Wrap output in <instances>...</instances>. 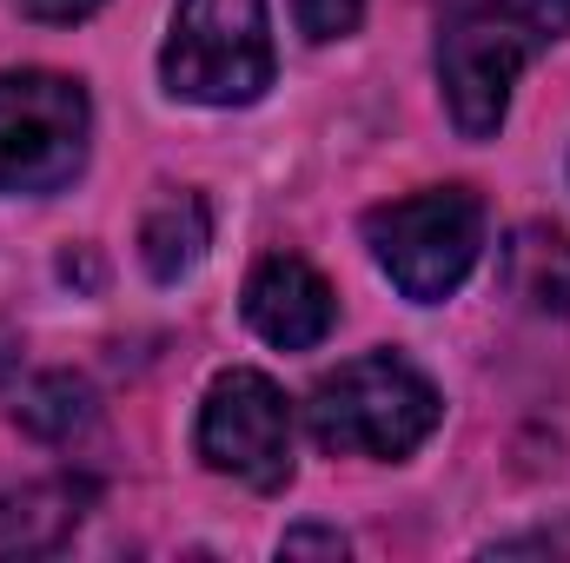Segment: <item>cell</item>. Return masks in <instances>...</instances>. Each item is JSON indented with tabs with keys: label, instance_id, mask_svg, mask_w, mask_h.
Returning a JSON list of instances; mask_svg holds the SVG:
<instances>
[{
	"label": "cell",
	"instance_id": "6da1fadb",
	"mask_svg": "<svg viewBox=\"0 0 570 563\" xmlns=\"http://www.w3.org/2000/svg\"><path fill=\"white\" fill-rule=\"evenodd\" d=\"M570 33V0H444L438 87L464 140H498L531 53Z\"/></svg>",
	"mask_w": 570,
	"mask_h": 563
},
{
	"label": "cell",
	"instance_id": "7a4b0ae2",
	"mask_svg": "<svg viewBox=\"0 0 570 563\" xmlns=\"http://www.w3.org/2000/svg\"><path fill=\"white\" fill-rule=\"evenodd\" d=\"M444 418L438 392L419 365H405L399 352H372V358H352L338 365L332 378H318L305 424L318 437V451L332 457H412Z\"/></svg>",
	"mask_w": 570,
	"mask_h": 563
},
{
	"label": "cell",
	"instance_id": "3957f363",
	"mask_svg": "<svg viewBox=\"0 0 570 563\" xmlns=\"http://www.w3.org/2000/svg\"><path fill=\"white\" fill-rule=\"evenodd\" d=\"M159 80L173 100L199 107H253L273 87V33L266 0H179Z\"/></svg>",
	"mask_w": 570,
	"mask_h": 563
},
{
	"label": "cell",
	"instance_id": "277c9868",
	"mask_svg": "<svg viewBox=\"0 0 570 563\" xmlns=\"http://www.w3.org/2000/svg\"><path fill=\"white\" fill-rule=\"evenodd\" d=\"M365 246L405 298L438 305L471 279V266L484 253V206L464 186H431V192H412V199L372 206L365 213Z\"/></svg>",
	"mask_w": 570,
	"mask_h": 563
},
{
	"label": "cell",
	"instance_id": "5b68a950",
	"mask_svg": "<svg viewBox=\"0 0 570 563\" xmlns=\"http://www.w3.org/2000/svg\"><path fill=\"white\" fill-rule=\"evenodd\" d=\"M87 87L47 67L0 73V192H53L87 166Z\"/></svg>",
	"mask_w": 570,
	"mask_h": 563
},
{
	"label": "cell",
	"instance_id": "8992f818",
	"mask_svg": "<svg viewBox=\"0 0 570 563\" xmlns=\"http://www.w3.org/2000/svg\"><path fill=\"white\" fill-rule=\"evenodd\" d=\"M199 457L246 491L292 484V405L266 372H219L199 405Z\"/></svg>",
	"mask_w": 570,
	"mask_h": 563
},
{
	"label": "cell",
	"instance_id": "52a82bcc",
	"mask_svg": "<svg viewBox=\"0 0 570 563\" xmlns=\"http://www.w3.org/2000/svg\"><path fill=\"white\" fill-rule=\"evenodd\" d=\"M332 318H338L332 285L318 279L298 253H273V259L253 266V279H246V325H253L266 345H279V352H312V345L332 332Z\"/></svg>",
	"mask_w": 570,
	"mask_h": 563
},
{
	"label": "cell",
	"instance_id": "ba28073f",
	"mask_svg": "<svg viewBox=\"0 0 570 563\" xmlns=\"http://www.w3.org/2000/svg\"><path fill=\"white\" fill-rule=\"evenodd\" d=\"M94 504V484L80 477H40L20 491H0V557H47L60 551Z\"/></svg>",
	"mask_w": 570,
	"mask_h": 563
},
{
	"label": "cell",
	"instance_id": "9c48e42d",
	"mask_svg": "<svg viewBox=\"0 0 570 563\" xmlns=\"http://www.w3.org/2000/svg\"><path fill=\"white\" fill-rule=\"evenodd\" d=\"M504 285L524 312L538 318H570V239L544 219H524L504 239Z\"/></svg>",
	"mask_w": 570,
	"mask_h": 563
},
{
	"label": "cell",
	"instance_id": "30bf717a",
	"mask_svg": "<svg viewBox=\"0 0 570 563\" xmlns=\"http://www.w3.org/2000/svg\"><path fill=\"white\" fill-rule=\"evenodd\" d=\"M206 246H213V219H206V199L199 192H159L153 206H146L140 219V259L146 273L159 285H179L199 259H206Z\"/></svg>",
	"mask_w": 570,
	"mask_h": 563
},
{
	"label": "cell",
	"instance_id": "8fae6325",
	"mask_svg": "<svg viewBox=\"0 0 570 563\" xmlns=\"http://www.w3.org/2000/svg\"><path fill=\"white\" fill-rule=\"evenodd\" d=\"M13 418H20V431H33L40 444H67L73 431L94 424V392H87L73 372H40V378H27V392L13 398Z\"/></svg>",
	"mask_w": 570,
	"mask_h": 563
},
{
	"label": "cell",
	"instance_id": "7c38bea8",
	"mask_svg": "<svg viewBox=\"0 0 570 563\" xmlns=\"http://www.w3.org/2000/svg\"><path fill=\"white\" fill-rule=\"evenodd\" d=\"M292 13L305 40H345L365 20V0H292Z\"/></svg>",
	"mask_w": 570,
	"mask_h": 563
},
{
	"label": "cell",
	"instance_id": "4fadbf2b",
	"mask_svg": "<svg viewBox=\"0 0 570 563\" xmlns=\"http://www.w3.org/2000/svg\"><path fill=\"white\" fill-rule=\"evenodd\" d=\"M305 551H312V557H345L352 544H345L338 531H312V524H305V531H285V537H279V557H305Z\"/></svg>",
	"mask_w": 570,
	"mask_h": 563
},
{
	"label": "cell",
	"instance_id": "5bb4252c",
	"mask_svg": "<svg viewBox=\"0 0 570 563\" xmlns=\"http://www.w3.org/2000/svg\"><path fill=\"white\" fill-rule=\"evenodd\" d=\"M107 0H20V13L27 20H47V27H73V20H87V13H100Z\"/></svg>",
	"mask_w": 570,
	"mask_h": 563
}]
</instances>
